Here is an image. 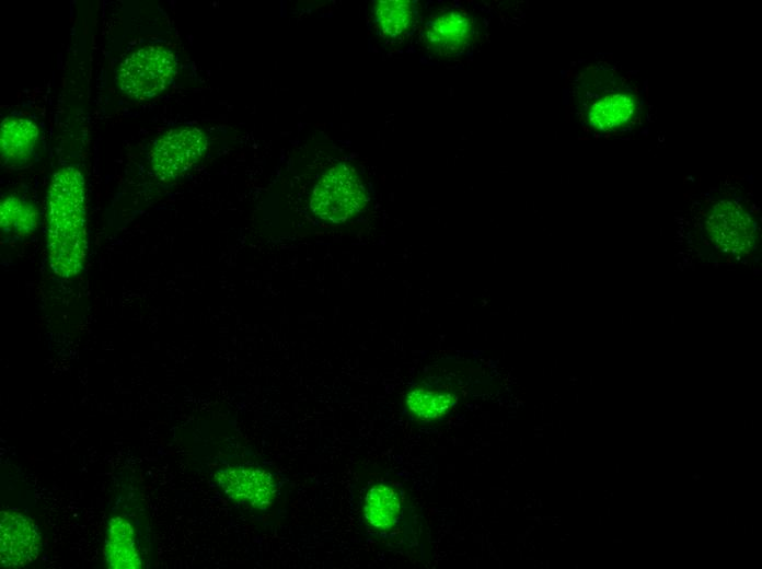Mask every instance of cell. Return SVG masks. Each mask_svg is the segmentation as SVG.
Here are the masks:
<instances>
[{"mask_svg": "<svg viewBox=\"0 0 762 569\" xmlns=\"http://www.w3.org/2000/svg\"><path fill=\"white\" fill-rule=\"evenodd\" d=\"M47 252L51 271L62 279L78 276L88 252L85 181L68 165L56 171L48 189Z\"/></svg>", "mask_w": 762, "mask_h": 569, "instance_id": "cell-1", "label": "cell"}, {"mask_svg": "<svg viewBox=\"0 0 762 569\" xmlns=\"http://www.w3.org/2000/svg\"><path fill=\"white\" fill-rule=\"evenodd\" d=\"M373 13L380 31L392 38L403 35L414 21L413 5L404 0L377 1Z\"/></svg>", "mask_w": 762, "mask_h": 569, "instance_id": "cell-12", "label": "cell"}, {"mask_svg": "<svg viewBox=\"0 0 762 569\" xmlns=\"http://www.w3.org/2000/svg\"><path fill=\"white\" fill-rule=\"evenodd\" d=\"M174 51L161 44H148L128 54L116 72L119 90L132 100H148L163 92L176 73Z\"/></svg>", "mask_w": 762, "mask_h": 569, "instance_id": "cell-2", "label": "cell"}, {"mask_svg": "<svg viewBox=\"0 0 762 569\" xmlns=\"http://www.w3.org/2000/svg\"><path fill=\"white\" fill-rule=\"evenodd\" d=\"M401 514V500L394 488L385 484L372 486L365 499V518L374 529L395 525Z\"/></svg>", "mask_w": 762, "mask_h": 569, "instance_id": "cell-10", "label": "cell"}, {"mask_svg": "<svg viewBox=\"0 0 762 569\" xmlns=\"http://www.w3.org/2000/svg\"><path fill=\"white\" fill-rule=\"evenodd\" d=\"M367 193L355 171L346 164L328 170L315 185L311 210L322 220L339 223L361 211Z\"/></svg>", "mask_w": 762, "mask_h": 569, "instance_id": "cell-3", "label": "cell"}, {"mask_svg": "<svg viewBox=\"0 0 762 569\" xmlns=\"http://www.w3.org/2000/svg\"><path fill=\"white\" fill-rule=\"evenodd\" d=\"M215 479L228 498L256 509L268 508L277 492L272 474L258 467H227L218 471Z\"/></svg>", "mask_w": 762, "mask_h": 569, "instance_id": "cell-6", "label": "cell"}, {"mask_svg": "<svg viewBox=\"0 0 762 569\" xmlns=\"http://www.w3.org/2000/svg\"><path fill=\"white\" fill-rule=\"evenodd\" d=\"M37 224L36 208L18 196H8L1 201L0 225L5 235L23 237L30 235Z\"/></svg>", "mask_w": 762, "mask_h": 569, "instance_id": "cell-11", "label": "cell"}, {"mask_svg": "<svg viewBox=\"0 0 762 569\" xmlns=\"http://www.w3.org/2000/svg\"><path fill=\"white\" fill-rule=\"evenodd\" d=\"M207 147L208 140L201 129L194 126L173 128L152 144L148 155L150 171L159 182L176 179L199 161Z\"/></svg>", "mask_w": 762, "mask_h": 569, "instance_id": "cell-4", "label": "cell"}, {"mask_svg": "<svg viewBox=\"0 0 762 569\" xmlns=\"http://www.w3.org/2000/svg\"><path fill=\"white\" fill-rule=\"evenodd\" d=\"M42 538L36 524L15 510L0 512V559L2 567L18 568L38 556Z\"/></svg>", "mask_w": 762, "mask_h": 569, "instance_id": "cell-5", "label": "cell"}, {"mask_svg": "<svg viewBox=\"0 0 762 569\" xmlns=\"http://www.w3.org/2000/svg\"><path fill=\"white\" fill-rule=\"evenodd\" d=\"M449 393L417 387L406 398L409 413L420 420H434L442 416L453 404Z\"/></svg>", "mask_w": 762, "mask_h": 569, "instance_id": "cell-13", "label": "cell"}, {"mask_svg": "<svg viewBox=\"0 0 762 569\" xmlns=\"http://www.w3.org/2000/svg\"><path fill=\"white\" fill-rule=\"evenodd\" d=\"M104 556L112 569L141 568L134 529L123 516H114L108 522Z\"/></svg>", "mask_w": 762, "mask_h": 569, "instance_id": "cell-9", "label": "cell"}, {"mask_svg": "<svg viewBox=\"0 0 762 569\" xmlns=\"http://www.w3.org/2000/svg\"><path fill=\"white\" fill-rule=\"evenodd\" d=\"M472 36L471 20L462 12L451 10L428 23L426 40L431 49L448 55L466 47Z\"/></svg>", "mask_w": 762, "mask_h": 569, "instance_id": "cell-8", "label": "cell"}, {"mask_svg": "<svg viewBox=\"0 0 762 569\" xmlns=\"http://www.w3.org/2000/svg\"><path fill=\"white\" fill-rule=\"evenodd\" d=\"M39 142L37 124L25 116L12 114L0 128L1 164L7 169H22L32 163Z\"/></svg>", "mask_w": 762, "mask_h": 569, "instance_id": "cell-7", "label": "cell"}]
</instances>
